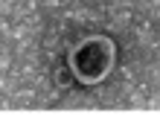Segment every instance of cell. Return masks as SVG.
Returning <instances> with one entry per match:
<instances>
[{
	"label": "cell",
	"instance_id": "obj_1",
	"mask_svg": "<svg viewBox=\"0 0 160 128\" xmlns=\"http://www.w3.org/2000/svg\"><path fill=\"white\" fill-rule=\"evenodd\" d=\"M111 61H114V47H111V41L105 38H90L79 44L76 50H73L70 56V67L76 73L79 81H99L105 73L111 70Z\"/></svg>",
	"mask_w": 160,
	"mask_h": 128
}]
</instances>
